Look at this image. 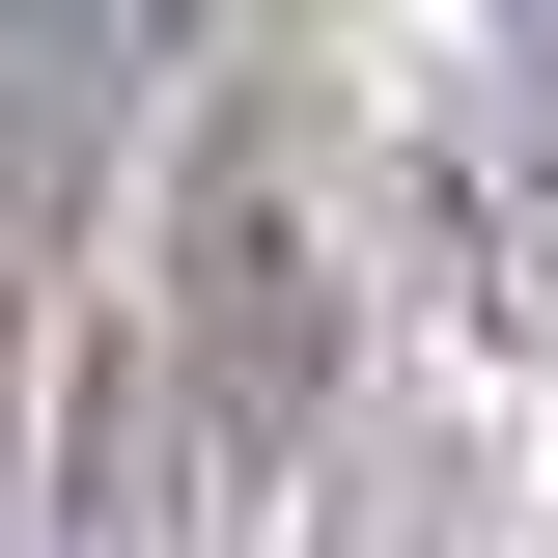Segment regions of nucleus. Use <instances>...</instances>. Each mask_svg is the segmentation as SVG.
Returning <instances> with one entry per match:
<instances>
[{"label":"nucleus","instance_id":"nucleus-1","mask_svg":"<svg viewBox=\"0 0 558 558\" xmlns=\"http://www.w3.org/2000/svg\"><path fill=\"white\" fill-rule=\"evenodd\" d=\"M140 363H168V418H196V475L279 502L307 475V418H336V252H307V140L223 84L196 140H168V223H140Z\"/></svg>","mask_w":558,"mask_h":558}]
</instances>
